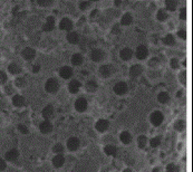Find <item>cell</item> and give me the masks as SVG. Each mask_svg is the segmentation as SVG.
<instances>
[{
    "label": "cell",
    "instance_id": "cell-12",
    "mask_svg": "<svg viewBox=\"0 0 193 172\" xmlns=\"http://www.w3.org/2000/svg\"><path fill=\"white\" fill-rule=\"evenodd\" d=\"M21 55H22V57H24L26 60H31V59L35 58L36 52H35V49L30 48V47H26V48L22 50Z\"/></svg>",
    "mask_w": 193,
    "mask_h": 172
},
{
    "label": "cell",
    "instance_id": "cell-25",
    "mask_svg": "<svg viewBox=\"0 0 193 172\" xmlns=\"http://www.w3.org/2000/svg\"><path fill=\"white\" fill-rule=\"evenodd\" d=\"M72 63L73 65L75 66H80L83 64V56L80 55V54H74L72 56Z\"/></svg>",
    "mask_w": 193,
    "mask_h": 172
},
{
    "label": "cell",
    "instance_id": "cell-54",
    "mask_svg": "<svg viewBox=\"0 0 193 172\" xmlns=\"http://www.w3.org/2000/svg\"><path fill=\"white\" fill-rule=\"evenodd\" d=\"M181 94H182V92H178V96L181 97Z\"/></svg>",
    "mask_w": 193,
    "mask_h": 172
},
{
    "label": "cell",
    "instance_id": "cell-55",
    "mask_svg": "<svg viewBox=\"0 0 193 172\" xmlns=\"http://www.w3.org/2000/svg\"><path fill=\"white\" fill-rule=\"evenodd\" d=\"M90 1H97V0H90Z\"/></svg>",
    "mask_w": 193,
    "mask_h": 172
},
{
    "label": "cell",
    "instance_id": "cell-21",
    "mask_svg": "<svg viewBox=\"0 0 193 172\" xmlns=\"http://www.w3.org/2000/svg\"><path fill=\"white\" fill-rule=\"evenodd\" d=\"M12 104L16 107H21L25 105V98L21 95H15L12 97Z\"/></svg>",
    "mask_w": 193,
    "mask_h": 172
},
{
    "label": "cell",
    "instance_id": "cell-29",
    "mask_svg": "<svg viewBox=\"0 0 193 172\" xmlns=\"http://www.w3.org/2000/svg\"><path fill=\"white\" fill-rule=\"evenodd\" d=\"M132 21H133V18H132V15L126 12V14L122 17V20H121V24L124 25V26H128V25L132 24Z\"/></svg>",
    "mask_w": 193,
    "mask_h": 172
},
{
    "label": "cell",
    "instance_id": "cell-49",
    "mask_svg": "<svg viewBox=\"0 0 193 172\" xmlns=\"http://www.w3.org/2000/svg\"><path fill=\"white\" fill-rule=\"evenodd\" d=\"M39 71H40V65H38V64L34 65V67H32V72H34V73H38Z\"/></svg>",
    "mask_w": 193,
    "mask_h": 172
},
{
    "label": "cell",
    "instance_id": "cell-28",
    "mask_svg": "<svg viewBox=\"0 0 193 172\" xmlns=\"http://www.w3.org/2000/svg\"><path fill=\"white\" fill-rule=\"evenodd\" d=\"M165 6L166 9L170 11H174L178 6V1L176 0H165Z\"/></svg>",
    "mask_w": 193,
    "mask_h": 172
},
{
    "label": "cell",
    "instance_id": "cell-43",
    "mask_svg": "<svg viewBox=\"0 0 193 172\" xmlns=\"http://www.w3.org/2000/svg\"><path fill=\"white\" fill-rule=\"evenodd\" d=\"M88 6H90V2H87V1H82L80 4V8L82 10H86L87 8H88Z\"/></svg>",
    "mask_w": 193,
    "mask_h": 172
},
{
    "label": "cell",
    "instance_id": "cell-10",
    "mask_svg": "<svg viewBox=\"0 0 193 172\" xmlns=\"http://www.w3.org/2000/svg\"><path fill=\"white\" fill-rule=\"evenodd\" d=\"M18 158H19V152H18V150H16V149L9 150V151L6 153V155H5V159L9 162H15Z\"/></svg>",
    "mask_w": 193,
    "mask_h": 172
},
{
    "label": "cell",
    "instance_id": "cell-46",
    "mask_svg": "<svg viewBox=\"0 0 193 172\" xmlns=\"http://www.w3.org/2000/svg\"><path fill=\"white\" fill-rule=\"evenodd\" d=\"M178 35H179V36L182 38V39H185V38H186L185 29H179V31H178Z\"/></svg>",
    "mask_w": 193,
    "mask_h": 172
},
{
    "label": "cell",
    "instance_id": "cell-3",
    "mask_svg": "<svg viewBox=\"0 0 193 172\" xmlns=\"http://www.w3.org/2000/svg\"><path fill=\"white\" fill-rule=\"evenodd\" d=\"M127 90H128L127 84L125 82H118L114 86V92L117 94V95H124V94L127 92Z\"/></svg>",
    "mask_w": 193,
    "mask_h": 172
},
{
    "label": "cell",
    "instance_id": "cell-13",
    "mask_svg": "<svg viewBox=\"0 0 193 172\" xmlns=\"http://www.w3.org/2000/svg\"><path fill=\"white\" fill-rule=\"evenodd\" d=\"M59 28L62 30H66V31H70L73 29V22L70 19L68 18H63L60 24H59Z\"/></svg>",
    "mask_w": 193,
    "mask_h": 172
},
{
    "label": "cell",
    "instance_id": "cell-19",
    "mask_svg": "<svg viewBox=\"0 0 193 172\" xmlns=\"http://www.w3.org/2000/svg\"><path fill=\"white\" fill-rule=\"evenodd\" d=\"M142 74V66L141 65H133L130 68V75L132 76V77H137V76H140Z\"/></svg>",
    "mask_w": 193,
    "mask_h": 172
},
{
    "label": "cell",
    "instance_id": "cell-53",
    "mask_svg": "<svg viewBox=\"0 0 193 172\" xmlns=\"http://www.w3.org/2000/svg\"><path fill=\"white\" fill-rule=\"evenodd\" d=\"M123 172H132L131 170H130V169H126V170H124V171Z\"/></svg>",
    "mask_w": 193,
    "mask_h": 172
},
{
    "label": "cell",
    "instance_id": "cell-50",
    "mask_svg": "<svg viewBox=\"0 0 193 172\" xmlns=\"http://www.w3.org/2000/svg\"><path fill=\"white\" fill-rule=\"evenodd\" d=\"M121 4H122L121 0H115V6H116V7H120V5Z\"/></svg>",
    "mask_w": 193,
    "mask_h": 172
},
{
    "label": "cell",
    "instance_id": "cell-36",
    "mask_svg": "<svg viewBox=\"0 0 193 172\" xmlns=\"http://www.w3.org/2000/svg\"><path fill=\"white\" fill-rule=\"evenodd\" d=\"M166 172H179V168L175 164L171 163V164H169L166 167Z\"/></svg>",
    "mask_w": 193,
    "mask_h": 172
},
{
    "label": "cell",
    "instance_id": "cell-32",
    "mask_svg": "<svg viewBox=\"0 0 193 172\" xmlns=\"http://www.w3.org/2000/svg\"><path fill=\"white\" fill-rule=\"evenodd\" d=\"M137 144H138V148L141 149H144L146 145H147V138L144 136V135H141V136H138L137 139Z\"/></svg>",
    "mask_w": 193,
    "mask_h": 172
},
{
    "label": "cell",
    "instance_id": "cell-45",
    "mask_svg": "<svg viewBox=\"0 0 193 172\" xmlns=\"http://www.w3.org/2000/svg\"><path fill=\"white\" fill-rule=\"evenodd\" d=\"M112 33H113V34H120V33H121V28H120V25H115V26H114L113 27V29H112Z\"/></svg>",
    "mask_w": 193,
    "mask_h": 172
},
{
    "label": "cell",
    "instance_id": "cell-11",
    "mask_svg": "<svg viewBox=\"0 0 193 172\" xmlns=\"http://www.w3.org/2000/svg\"><path fill=\"white\" fill-rule=\"evenodd\" d=\"M90 58L93 59L94 62H100L104 58V53L102 49L100 48H95L92 50L90 53Z\"/></svg>",
    "mask_w": 193,
    "mask_h": 172
},
{
    "label": "cell",
    "instance_id": "cell-31",
    "mask_svg": "<svg viewBox=\"0 0 193 172\" xmlns=\"http://www.w3.org/2000/svg\"><path fill=\"white\" fill-rule=\"evenodd\" d=\"M163 43L165 44V45L168 46H172L175 44V39H174V37H173V35L169 34V35H166L165 37L163 38Z\"/></svg>",
    "mask_w": 193,
    "mask_h": 172
},
{
    "label": "cell",
    "instance_id": "cell-33",
    "mask_svg": "<svg viewBox=\"0 0 193 172\" xmlns=\"http://www.w3.org/2000/svg\"><path fill=\"white\" fill-rule=\"evenodd\" d=\"M150 144H151L152 148H157L160 144H161V138L160 136H155L150 140Z\"/></svg>",
    "mask_w": 193,
    "mask_h": 172
},
{
    "label": "cell",
    "instance_id": "cell-18",
    "mask_svg": "<svg viewBox=\"0 0 193 172\" xmlns=\"http://www.w3.org/2000/svg\"><path fill=\"white\" fill-rule=\"evenodd\" d=\"M54 27H55V19H54V17L52 16H49L48 18H47V20H46V24L44 25V30L45 31H52V29H54Z\"/></svg>",
    "mask_w": 193,
    "mask_h": 172
},
{
    "label": "cell",
    "instance_id": "cell-4",
    "mask_svg": "<svg viewBox=\"0 0 193 172\" xmlns=\"http://www.w3.org/2000/svg\"><path fill=\"white\" fill-rule=\"evenodd\" d=\"M87 106H88V104H87L86 98H84V97H80L78 100H76L75 108L78 111V112H85V111L87 110Z\"/></svg>",
    "mask_w": 193,
    "mask_h": 172
},
{
    "label": "cell",
    "instance_id": "cell-47",
    "mask_svg": "<svg viewBox=\"0 0 193 172\" xmlns=\"http://www.w3.org/2000/svg\"><path fill=\"white\" fill-rule=\"evenodd\" d=\"M180 18H181V19H183V20H184V19L186 18V9L184 7L181 9V12H180Z\"/></svg>",
    "mask_w": 193,
    "mask_h": 172
},
{
    "label": "cell",
    "instance_id": "cell-30",
    "mask_svg": "<svg viewBox=\"0 0 193 172\" xmlns=\"http://www.w3.org/2000/svg\"><path fill=\"white\" fill-rule=\"evenodd\" d=\"M86 90L88 91V92H90V93H93V92H95V91L97 90V83L95 82V81H88V82L86 83Z\"/></svg>",
    "mask_w": 193,
    "mask_h": 172
},
{
    "label": "cell",
    "instance_id": "cell-51",
    "mask_svg": "<svg viewBox=\"0 0 193 172\" xmlns=\"http://www.w3.org/2000/svg\"><path fill=\"white\" fill-rule=\"evenodd\" d=\"M97 12H98V11H97V10H94L93 12H92V18H93V17H95V16H96V14H97Z\"/></svg>",
    "mask_w": 193,
    "mask_h": 172
},
{
    "label": "cell",
    "instance_id": "cell-26",
    "mask_svg": "<svg viewBox=\"0 0 193 172\" xmlns=\"http://www.w3.org/2000/svg\"><path fill=\"white\" fill-rule=\"evenodd\" d=\"M8 71H9V73H11L12 75H16V74H19V73L21 72V68L16 63H11L10 65L8 66Z\"/></svg>",
    "mask_w": 193,
    "mask_h": 172
},
{
    "label": "cell",
    "instance_id": "cell-39",
    "mask_svg": "<svg viewBox=\"0 0 193 172\" xmlns=\"http://www.w3.org/2000/svg\"><path fill=\"white\" fill-rule=\"evenodd\" d=\"M37 2L42 7H47V6H49V5L52 4V0H38Z\"/></svg>",
    "mask_w": 193,
    "mask_h": 172
},
{
    "label": "cell",
    "instance_id": "cell-44",
    "mask_svg": "<svg viewBox=\"0 0 193 172\" xmlns=\"http://www.w3.org/2000/svg\"><path fill=\"white\" fill-rule=\"evenodd\" d=\"M7 168V164H6V161L4 159L0 158V171H4L5 169Z\"/></svg>",
    "mask_w": 193,
    "mask_h": 172
},
{
    "label": "cell",
    "instance_id": "cell-37",
    "mask_svg": "<svg viewBox=\"0 0 193 172\" xmlns=\"http://www.w3.org/2000/svg\"><path fill=\"white\" fill-rule=\"evenodd\" d=\"M16 85H17L18 87H25L26 81H25L24 77H18V78L16 79Z\"/></svg>",
    "mask_w": 193,
    "mask_h": 172
},
{
    "label": "cell",
    "instance_id": "cell-35",
    "mask_svg": "<svg viewBox=\"0 0 193 172\" xmlns=\"http://www.w3.org/2000/svg\"><path fill=\"white\" fill-rule=\"evenodd\" d=\"M156 17H157V19H159L160 21H164L166 18H168V14H166L165 11H164V9H160V10L157 11Z\"/></svg>",
    "mask_w": 193,
    "mask_h": 172
},
{
    "label": "cell",
    "instance_id": "cell-5",
    "mask_svg": "<svg viewBox=\"0 0 193 172\" xmlns=\"http://www.w3.org/2000/svg\"><path fill=\"white\" fill-rule=\"evenodd\" d=\"M95 127H96V130L98 132H100V133H103V132H105L110 127V122L107 120H104V119H100V120H98L96 122V125H95Z\"/></svg>",
    "mask_w": 193,
    "mask_h": 172
},
{
    "label": "cell",
    "instance_id": "cell-9",
    "mask_svg": "<svg viewBox=\"0 0 193 172\" xmlns=\"http://www.w3.org/2000/svg\"><path fill=\"white\" fill-rule=\"evenodd\" d=\"M80 140L77 138H74V136L67 141V148H68L69 151H76L77 149L80 148Z\"/></svg>",
    "mask_w": 193,
    "mask_h": 172
},
{
    "label": "cell",
    "instance_id": "cell-38",
    "mask_svg": "<svg viewBox=\"0 0 193 172\" xmlns=\"http://www.w3.org/2000/svg\"><path fill=\"white\" fill-rule=\"evenodd\" d=\"M64 151V146H63L60 143H58V144H55V146H54V152L55 153H62V152Z\"/></svg>",
    "mask_w": 193,
    "mask_h": 172
},
{
    "label": "cell",
    "instance_id": "cell-40",
    "mask_svg": "<svg viewBox=\"0 0 193 172\" xmlns=\"http://www.w3.org/2000/svg\"><path fill=\"white\" fill-rule=\"evenodd\" d=\"M18 130H19V132H21L22 134H27L28 133V127L26 126V125H24V124H19V125H18Z\"/></svg>",
    "mask_w": 193,
    "mask_h": 172
},
{
    "label": "cell",
    "instance_id": "cell-20",
    "mask_svg": "<svg viewBox=\"0 0 193 172\" xmlns=\"http://www.w3.org/2000/svg\"><path fill=\"white\" fill-rule=\"evenodd\" d=\"M67 40L70 43V44H78L80 41V35L75 33V31H70L67 35Z\"/></svg>",
    "mask_w": 193,
    "mask_h": 172
},
{
    "label": "cell",
    "instance_id": "cell-1",
    "mask_svg": "<svg viewBox=\"0 0 193 172\" xmlns=\"http://www.w3.org/2000/svg\"><path fill=\"white\" fill-rule=\"evenodd\" d=\"M45 88L48 93H55L59 88V83L55 78H49L45 84Z\"/></svg>",
    "mask_w": 193,
    "mask_h": 172
},
{
    "label": "cell",
    "instance_id": "cell-34",
    "mask_svg": "<svg viewBox=\"0 0 193 172\" xmlns=\"http://www.w3.org/2000/svg\"><path fill=\"white\" fill-rule=\"evenodd\" d=\"M174 127H175V130H178L179 132H182L184 129H185V123H184V121L182 120H179L174 124Z\"/></svg>",
    "mask_w": 193,
    "mask_h": 172
},
{
    "label": "cell",
    "instance_id": "cell-52",
    "mask_svg": "<svg viewBox=\"0 0 193 172\" xmlns=\"http://www.w3.org/2000/svg\"><path fill=\"white\" fill-rule=\"evenodd\" d=\"M152 172H161V171H160V169H159V168H154Z\"/></svg>",
    "mask_w": 193,
    "mask_h": 172
},
{
    "label": "cell",
    "instance_id": "cell-14",
    "mask_svg": "<svg viewBox=\"0 0 193 172\" xmlns=\"http://www.w3.org/2000/svg\"><path fill=\"white\" fill-rule=\"evenodd\" d=\"M64 163H65V157L60 154V153L56 154L54 157V159H52V164H54L55 168H60V167L64 165Z\"/></svg>",
    "mask_w": 193,
    "mask_h": 172
},
{
    "label": "cell",
    "instance_id": "cell-41",
    "mask_svg": "<svg viewBox=\"0 0 193 172\" xmlns=\"http://www.w3.org/2000/svg\"><path fill=\"white\" fill-rule=\"evenodd\" d=\"M6 82H7V74L0 71V84H5Z\"/></svg>",
    "mask_w": 193,
    "mask_h": 172
},
{
    "label": "cell",
    "instance_id": "cell-15",
    "mask_svg": "<svg viewBox=\"0 0 193 172\" xmlns=\"http://www.w3.org/2000/svg\"><path fill=\"white\" fill-rule=\"evenodd\" d=\"M42 117L45 119V120L49 121L54 116V107L52 105H47L46 107H44V110H42Z\"/></svg>",
    "mask_w": 193,
    "mask_h": 172
},
{
    "label": "cell",
    "instance_id": "cell-24",
    "mask_svg": "<svg viewBox=\"0 0 193 172\" xmlns=\"http://www.w3.org/2000/svg\"><path fill=\"white\" fill-rule=\"evenodd\" d=\"M120 139H121V141L123 142L124 144H130L132 142V135L126 131L122 132L121 135H120Z\"/></svg>",
    "mask_w": 193,
    "mask_h": 172
},
{
    "label": "cell",
    "instance_id": "cell-16",
    "mask_svg": "<svg viewBox=\"0 0 193 172\" xmlns=\"http://www.w3.org/2000/svg\"><path fill=\"white\" fill-rule=\"evenodd\" d=\"M80 86H82V84H80L78 81L73 79L72 82L68 84V90H69V92H70V93L76 94V93H78V91H80Z\"/></svg>",
    "mask_w": 193,
    "mask_h": 172
},
{
    "label": "cell",
    "instance_id": "cell-42",
    "mask_svg": "<svg viewBox=\"0 0 193 172\" xmlns=\"http://www.w3.org/2000/svg\"><path fill=\"white\" fill-rule=\"evenodd\" d=\"M171 66H172V68H174V69H176L179 67V60H178V58L171 59Z\"/></svg>",
    "mask_w": 193,
    "mask_h": 172
},
{
    "label": "cell",
    "instance_id": "cell-48",
    "mask_svg": "<svg viewBox=\"0 0 193 172\" xmlns=\"http://www.w3.org/2000/svg\"><path fill=\"white\" fill-rule=\"evenodd\" d=\"M185 76H186V72H185V71H184L183 73H181V75H180V77H181L180 79H181V82H182L183 84H184V85H185V83H186Z\"/></svg>",
    "mask_w": 193,
    "mask_h": 172
},
{
    "label": "cell",
    "instance_id": "cell-22",
    "mask_svg": "<svg viewBox=\"0 0 193 172\" xmlns=\"http://www.w3.org/2000/svg\"><path fill=\"white\" fill-rule=\"evenodd\" d=\"M100 73L104 77H108L112 74V66L110 65H102L100 67Z\"/></svg>",
    "mask_w": 193,
    "mask_h": 172
},
{
    "label": "cell",
    "instance_id": "cell-2",
    "mask_svg": "<svg viewBox=\"0 0 193 172\" xmlns=\"http://www.w3.org/2000/svg\"><path fill=\"white\" fill-rule=\"evenodd\" d=\"M151 123L154 125V126H160L161 124H162L163 120H164V116H163V114L160 112V111H155V112H153L151 115Z\"/></svg>",
    "mask_w": 193,
    "mask_h": 172
},
{
    "label": "cell",
    "instance_id": "cell-23",
    "mask_svg": "<svg viewBox=\"0 0 193 172\" xmlns=\"http://www.w3.org/2000/svg\"><path fill=\"white\" fill-rule=\"evenodd\" d=\"M104 152L106 153L107 155H110V157H115L116 153H117V149L116 146H114V145H106L105 148H104Z\"/></svg>",
    "mask_w": 193,
    "mask_h": 172
},
{
    "label": "cell",
    "instance_id": "cell-27",
    "mask_svg": "<svg viewBox=\"0 0 193 172\" xmlns=\"http://www.w3.org/2000/svg\"><path fill=\"white\" fill-rule=\"evenodd\" d=\"M157 100H159L160 103H163V104L168 103V102L170 101L169 93H166V92H161V93L157 95Z\"/></svg>",
    "mask_w": 193,
    "mask_h": 172
},
{
    "label": "cell",
    "instance_id": "cell-17",
    "mask_svg": "<svg viewBox=\"0 0 193 172\" xmlns=\"http://www.w3.org/2000/svg\"><path fill=\"white\" fill-rule=\"evenodd\" d=\"M120 56H121V58L123 60H130L132 58V56H133V50L131 48H128V47H125V48H123L121 50Z\"/></svg>",
    "mask_w": 193,
    "mask_h": 172
},
{
    "label": "cell",
    "instance_id": "cell-6",
    "mask_svg": "<svg viewBox=\"0 0 193 172\" xmlns=\"http://www.w3.org/2000/svg\"><path fill=\"white\" fill-rule=\"evenodd\" d=\"M148 55V49L146 46L144 45H140L137 46L136 48V57L138 59H145Z\"/></svg>",
    "mask_w": 193,
    "mask_h": 172
},
{
    "label": "cell",
    "instance_id": "cell-8",
    "mask_svg": "<svg viewBox=\"0 0 193 172\" xmlns=\"http://www.w3.org/2000/svg\"><path fill=\"white\" fill-rule=\"evenodd\" d=\"M59 75L64 79H68L73 76V68L69 66H63L62 68L59 69Z\"/></svg>",
    "mask_w": 193,
    "mask_h": 172
},
{
    "label": "cell",
    "instance_id": "cell-7",
    "mask_svg": "<svg viewBox=\"0 0 193 172\" xmlns=\"http://www.w3.org/2000/svg\"><path fill=\"white\" fill-rule=\"evenodd\" d=\"M39 130H40L42 134H48V133H50L52 131V124L47 120L44 121L39 125Z\"/></svg>",
    "mask_w": 193,
    "mask_h": 172
}]
</instances>
